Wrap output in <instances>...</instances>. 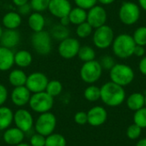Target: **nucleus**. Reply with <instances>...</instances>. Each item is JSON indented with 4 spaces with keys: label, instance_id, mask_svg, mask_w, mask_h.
Segmentation results:
<instances>
[{
    "label": "nucleus",
    "instance_id": "nucleus-1",
    "mask_svg": "<svg viewBox=\"0 0 146 146\" xmlns=\"http://www.w3.org/2000/svg\"><path fill=\"white\" fill-rule=\"evenodd\" d=\"M100 99L110 107L120 106L126 99V92L123 86L112 81L106 82L100 87Z\"/></svg>",
    "mask_w": 146,
    "mask_h": 146
},
{
    "label": "nucleus",
    "instance_id": "nucleus-2",
    "mask_svg": "<svg viewBox=\"0 0 146 146\" xmlns=\"http://www.w3.org/2000/svg\"><path fill=\"white\" fill-rule=\"evenodd\" d=\"M135 46L133 36L128 33L119 34L114 38L111 45L115 56L121 59H127L133 56Z\"/></svg>",
    "mask_w": 146,
    "mask_h": 146
},
{
    "label": "nucleus",
    "instance_id": "nucleus-3",
    "mask_svg": "<svg viewBox=\"0 0 146 146\" xmlns=\"http://www.w3.org/2000/svg\"><path fill=\"white\" fill-rule=\"evenodd\" d=\"M134 77L133 69L129 65L124 63H115L110 70V81L123 87L130 85L133 81Z\"/></svg>",
    "mask_w": 146,
    "mask_h": 146
},
{
    "label": "nucleus",
    "instance_id": "nucleus-4",
    "mask_svg": "<svg viewBox=\"0 0 146 146\" xmlns=\"http://www.w3.org/2000/svg\"><path fill=\"white\" fill-rule=\"evenodd\" d=\"M31 44L33 50L40 56H47L52 50V38L49 32L40 31L31 36Z\"/></svg>",
    "mask_w": 146,
    "mask_h": 146
},
{
    "label": "nucleus",
    "instance_id": "nucleus-5",
    "mask_svg": "<svg viewBox=\"0 0 146 146\" xmlns=\"http://www.w3.org/2000/svg\"><path fill=\"white\" fill-rule=\"evenodd\" d=\"M140 7L133 2H124L119 9V19L121 23L132 26L137 23L140 18Z\"/></svg>",
    "mask_w": 146,
    "mask_h": 146
},
{
    "label": "nucleus",
    "instance_id": "nucleus-6",
    "mask_svg": "<svg viewBox=\"0 0 146 146\" xmlns=\"http://www.w3.org/2000/svg\"><path fill=\"white\" fill-rule=\"evenodd\" d=\"M32 110L36 113H45L49 112L54 105V98L49 95L45 91L31 95L28 103Z\"/></svg>",
    "mask_w": 146,
    "mask_h": 146
},
{
    "label": "nucleus",
    "instance_id": "nucleus-7",
    "mask_svg": "<svg viewBox=\"0 0 146 146\" xmlns=\"http://www.w3.org/2000/svg\"><path fill=\"white\" fill-rule=\"evenodd\" d=\"M115 38V33L111 27L104 25L95 29L92 34V41L95 47L100 50H105L112 45Z\"/></svg>",
    "mask_w": 146,
    "mask_h": 146
},
{
    "label": "nucleus",
    "instance_id": "nucleus-8",
    "mask_svg": "<svg viewBox=\"0 0 146 146\" xmlns=\"http://www.w3.org/2000/svg\"><path fill=\"white\" fill-rule=\"evenodd\" d=\"M103 68L97 60L84 62L80 70V76L81 80L87 84H94L102 76Z\"/></svg>",
    "mask_w": 146,
    "mask_h": 146
},
{
    "label": "nucleus",
    "instance_id": "nucleus-9",
    "mask_svg": "<svg viewBox=\"0 0 146 146\" xmlns=\"http://www.w3.org/2000/svg\"><path fill=\"white\" fill-rule=\"evenodd\" d=\"M56 126V117L54 114L49 111L39 115V116L35 121L34 128L37 133L47 137L54 133Z\"/></svg>",
    "mask_w": 146,
    "mask_h": 146
},
{
    "label": "nucleus",
    "instance_id": "nucleus-10",
    "mask_svg": "<svg viewBox=\"0 0 146 146\" xmlns=\"http://www.w3.org/2000/svg\"><path fill=\"white\" fill-rule=\"evenodd\" d=\"M80 46V43L77 38L68 37L60 41L57 47V52L61 57L69 60L77 56Z\"/></svg>",
    "mask_w": 146,
    "mask_h": 146
},
{
    "label": "nucleus",
    "instance_id": "nucleus-11",
    "mask_svg": "<svg viewBox=\"0 0 146 146\" xmlns=\"http://www.w3.org/2000/svg\"><path fill=\"white\" fill-rule=\"evenodd\" d=\"M49 82L48 77L41 72H34L27 75L26 87L31 92V93H37L44 92Z\"/></svg>",
    "mask_w": 146,
    "mask_h": 146
},
{
    "label": "nucleus",
    "instance_id": "nucleus-12",
    "mask_svg": "<svg viewBox=\"0 0 146 146\" xmlns=\"http://www.w3.org/2000/svg\"><path fill=\"white\" fill-rule=\"evenodd\" d=\"M13 122L15 127L21 129L23 133H28L34 124L32 114L25 109H20L14 113Z\"/></svg>",
    "mask_w": 146,
    "mask_h": 146
},
{
    "label": "nucleus",
    "instance_id": "nucleus-13",
    "mask_svg": "<svg viewBox=\"0 0 146 146\" xmlns=\"http://www.w3.org/2000/svg\"><path fill=\"white\" fill-rule=\"evenodd\" d=\"M107 17L106 9L100 5H95L87 11L86 21L93 27V29H96L106 24Z\"/></svg>",
    "mask_w": 146,
    "mask_h": 146
},
{
    "label": "nucleus",
    "instance_id": "nucleus-14",
    "mask_svg": "<svg viewBox=\"0 0 146 146\" xmlns=\"http://www.w3.org/2000/svg\"><path fill=\"white\" fill-rule=\"evenodd\" d=\"M71 9L72 5L69 0H50L48 6L49 12L58 19L68 15Z\"/></svg>",
    "mask_w": 146,
    "mask_h": 146
},
{
    "label": "nucleus",
    "instance_id": "nucleus-15",
    "mask_svg": "<svg viewBox=\"0 0 146 146\" xmlns=\"http://www.w3.org/2000/svg\"><path fill=\"white\" fill-rule=\"evenodd\" d=\"M87 113V123L92 127H99L107 121L108 114L106 110L101 106H95L89 110Z\"/></svg>",
    "mask_w": 146,
    "mask_h": 146
},
{
    "label": "nucleus",
    "instance_id": "nucleus-16",
    "mask_svg": "<svg viewBox=\"0 0 146 146\" xmlns=\"http://www.w3.org/2000/svg\"><path fill=\"white\" fill-rule=\"evenodd\" d=\"M30 98L31 92L26 87V86L14 87L10 93L11 102L17 107H22L27 105L29 103Z\"/></svg>",
    "mask_w": 146,
    "mask_h": 146
},
{
    "label": "nucleus",
    "instance_id": "nucleus-17",
    "mask_svg": "<svg viewBox=\"0 0 146 146\" xmlns=\"http://www.w3.org/2000/svg\"><path fill=\"white\" fill-rule=\"evenodd\" d=\"M21 42V34L17 29H6L0 38L1 45L9 49L16 47Z\"/></svg>",
    "mask_w": 146,
    "mask_h": 146
},
{
    "label": "nucleus",
    "instance_id": "nucleus-18",
    "mask_svg": "<svg viewBox=\"0 0 146 146\" xmlns=\"http://www.w3.org/2000/svg\"><path fill=\"white\" fill-rule=\"evenodd\" d=\"M25 138V133H23L18 127H9L7 128L3 134V141L9 145H17L23 142Z\"/></svg>",
    "mask_w": 146,
    "mask_h": 146
},
{
    "label": "nucleus",
    "instance_id": "nucleus-19",
    "mask_svg": "<svg viewBox=\"0 0 146 146\" xmlns=\"http://www.w3.org/2000/svg\"><path fill=\"white\" fill-rule=\"evenodd\" d=\"M14 56L15 53L11 49L0 46V71L5 72L8 70H10L14 64Z\"/></svg>",
    "mask_w": 146,
    "mask_h": 146
},
{
    "label": "nucleus",
    "instance_id": "nucleus-20",
    "mask_svg": "<svg viewBox=\"0 0 146 146\" xmlns=\"http://www.w3.org/2000/svg\"><path fill=\"white\" fill-rule=\"evenodd\" d=\"M22 22L21 15L18 12H7L2 19L3 26L6 29H17Z\"/></svg>",
    "mask_w": 146,
    "mask_h": 146
},
{
    "label": "nucleus",
    "instance_id": "nucleus-21",
    "mask_svg": "<svg viewBox=\"0 0 146 146\" xmlns=\"http://www.w3.org/2000/svg\"><path fill=\"white\" fill-rule=\"evenodd\" d=\"M27 23L30 29L33 33H37L44 30L45 27V19L40 12L33 11L28 15Z\"/></svg>",
    "mask_w": 146,
    "mask_h": 146
},
{
    "label": "nucleus",
    "instance_id": "nucleus-22",
    "mask_svg": "<svg viewBox=\"0 0 146 146\" xmlns=\"http://www.w3.org/2000/svg\"><path fill=\"white\" fill-rule=\"evenodd\" d=\"M14 61L17 67L21 68H27L33 62V55L27 50H20L15 53Z\"/></svg>",
    "mask_w": 146,
    "mask_h": 146
},
{
    "label": "nucleus",
    "instance_id": "nucleus-23",
    "mask_svg": "<svg viewBox=\"0 0 146 146\" xmlns=\"http://www.w3.org/2000/svg\"><path fill=\"white\" fill-rule=\"evenodd\" d=\"M9 84L14 86V87H18V86H23L26 85L27 75L26 73L20 68H15L10 71L9 74Z\"/></svg>",
    "mask_w": 146,
    "mask_h": 146
},
{
    "label": "nucleus",
    "instance_id": "nucleus-24",
    "mask_svg": "<svg viewBox=\"0 0 146 146\" xmlns=\"http://www.w3.org/2000/svg\"><path fill=\"white\" fill-rule=\"evenodd\" d=\"M127 105L129 110L133 111H137L145 106V95L140 92L132 93L127 98Z\"/></svg>",
    "mask_w": 146,
    "mask_h": 146
},
{
    "label": "nucleus",
    "instance_id": "nucleus-25",
    "mask_svg": "<svg viewBox=\"0 0 146 146\" xmlns=\"http://www.w3.org/2000/svg\"><path fill=\"white\" fill-rule=\"evenodd\" d=\"M14 121V113L11 109L0 106V131L6 130L10 127Z\"/></svg>",
    "mask_w": 146,
    "mask_h": 146
},
{
    "label": "nucleus",
    "instance_id": "nucleus-26",
    "mask_svg": "<svg viewBox=\"0 0 146 146\" xmlns=\"http://www.w3.org/2000/svg\"><path fill=\"white\" fill-rule=\"evenodd\" d=\"M68 18L70 21V24L73 25H80L85 21H86L87 18V11L86 9H83L80 7L72 8L68 14Z\"/></svg>",
    "mask_w": 146,
    "mask_h": 146
},
{
    "label": "nucleus",
    "instance_id": "nucleus-27",
    "mask_svg": "<svg viewBox=\"0 0 146 146\" xmlns=\"http://www.w3.org/2000/svg\"><path fill=\"white\" fill-rule=\"evenodd\" d=\"M50 34L52 38L57 41H62L69 37L70 31L68 27H65V26L61 25L60 23H57L51 27Z\"/></svg>",
    "mask_w": 146,
    "mask_h": 146
},
{
    "label": "nucleus",
    "instance_id": "nucleus-28",
    "mask_svg": "<svg viewBox=\"0 0 146 146\" xmlns=\"http://www.w3.org/2000/svg\"><path fill=\"white\" fill-rule=\"evenodd\" d=\"M77 56L79 57V59L80 61H82L84 62H86L95 60L96 52H95L94 49L92 46H90V45H83V46H80Z\"/></svg>",
    "mask_w": 146,
    "mask_h": 146
},
{
    "label": "nucleus",
    "instance_id": "nucleus-29",
    "mask_svg": "<svg viewBox=\"0 0 146 146\" xmlns=\"http://www.w3.org/2000/svg\"><path fill=\"white\" fill-rule=\"evenodd\" d=\"M67 141L64 136L60 133H51L45 137V145L44 146H66Z\"/></svg>",
    "mask_w": 146,
    "mask_h": 146
},
{
    "label": "nucleus",
    "instance_id": "nucleus-30",
    "mask_svg": "<svg viewBox=\"0 0 146 146\" xmlns=\"http://www.w3.org/2000/svg\"><path fill=\"white\" fill-rule=\"evenodd\" d=\"M100 88L97 86L91 85L84 91V97L89 102H96L100 99Z\"/></svg>",
    "mask_w": 146,
    "mask_h": 146
},
{
    "label": "nucleus",
    "instance_id": "nucleus-31",
    "mask_svg": "<svg viewBox=\"0 0 146 146\" xmlns=\"http://www.w3.org/2000/svg\"><path fill=\"white\" fill-rule=\"evenodd\" d=\"M45 92L53 98L57 97L62 92V84L57 80H49L46 89H45Z\"/></svg>",
    "mask_w": 146,
    "mask_h": 146
},
{
    "label": "nucleus",
    "instance_id": "nucleus-32",
    "mask_svg": "<svg viewBox=\"0 0 146 146\" xmlns=\"http://www.w3.org/2000/svg\"><path fill=\"white\" fill-rule=\"evenodd\" d=\"M92 32H93V27L87 21H85L78 25L75 30L76 35L80 38H88L89 36L92 34Z\"/></svg>",
    "mask_w": 146,
    "mask_h": 146
},
{
    "label": "nucleus",
    "instance_id": "nucleus-33",
    "mask_svg": "<svg viewBox=\"0 0 146 146\" xmlns=\"http://www.w3.org/2000/svg\"><path fill=\"white\" fill-rule=\"evenodd\" d=\"M133 38V40L137 45H142L145 46L146 45V27L142 26L138 27L133 34L132 35Z\"/></svg>",
    "mask_w": 146,
    "mask_h": 146
},
{
    "label": "nucleus",
    "instance_id": "nucleus-34",
    "mask_svg": "<svg viewBox=\"0 0 146 146\" xmlns=\"http://www.w3.org/2000/svg\"><path fill=\"white\" fill-rule=\"evenodd\" d=\"M133 121L136 125L140 128H146V107L135 111L133 115Z\"/></svg>",
    "mask_w": 146,
    "mask_h": 146
},
{
    "label": "nucleus",
    "instance_id": "nucleus-35",
    "mask_svg": "<svg viewBox=\"0 0 146 146\" xmlns=\"http://www.w3.org/2000/svg\"><path fill=\"white\" fill-rule=\"evenodd\" d=\"M50 0H30L29 3L32 7L33 11L35 12H43L48 9V6Z\"/></svg>",
    "mask_w": 146,
    "mask_h": 146
},
{
    "label": "nucleus",
    "instance_id": "nucleus-36",
    "mask_svg": "<svg viewBox=\"0 0 146 146\" xmlns=\"http://www.w3.org/2000/svg\"><path fill=\"white\" fill-rule=\"evenodd\" d=\"M141 132H142V128H140L138 125H136L135 123L130 125L127 129V136L128 139H132V140H135L138 139L140 135H141Z\"/></svg>",
    "mask_w": 146,
    "mask_h": 146
},
{
    "label": "nucleus",
    "instance_id": "nucleus-37",
    "mask_svg": "<svg viewBox=\"0 0 146 146\" xmlns=\"http://www.w3.org/2000/svg\"><path fill=\"white\" fill-rule=\"evenodd\" d=\"M103 70L104 69H106V70H110L115 64V59L110 56V55H105L104 56L101 57L100 61H98Z\"/></svg>",
    "mask_w": 146,
    "mask_h": 146
},
{
    "label": "nucleus",
    "instance_id": "nucleus-38",
    "mask_svg": "<svg viewBox=\"0 0 146 146\" xmlns=\"http://www.w3.org/2000/svg\"><path fill=\"white\" fill-rule=\"evenodd\" d=\"M77 7H80L83 9L89 10L95 5H97L98 0H74Z\"/></svg>",
    "mask_w": 146,
    "mask_h": 146
},
{
    "label": "nucleus",
    "instance_id": "nucleus-39",
    "mask_svg": "<svg viewBox=\"0 0 146 146\" xmlns=\"http://www.w3.org/2000/svg\"><path fill=\"white\" fill-rule=\"evenodd\" d=\"M30 145L44 146L45 145V137L36 133L30 139Z\"/></svg>",
    "mask_w": 146,
    "mask_h": 146
},
{
    "label": "nucleus",
    "instance_id": "nucleus-40",
    "mask_svg": "<svg viewBox=\"0 0 146 146\" xmlns=\"http://www.w3.org/2000/svg\"><path fill=\"white\" fill-rule=\"evenodd\" d=\"M74 119L78 125H85L87 123V113L84 111H79L74 115Z\"/></svg>",
    "mask_w": 146,
    "mask_h": 146
},
{
    "label": "nucleus",
    "instance_id": "nucleus-41",
    "mask_svg": "<svg viewBox=\"0 0 146 146\" xmlns=\"http://www.w3.org/2000/svg\"><path fill=\"white\" fill-rule=\"evenodd\" d=\"M33 9H32V7L30 5L29 3L24 4V5H21L20 7H17V12L22 16V15H29L31 13H32Z\"/></svg>",
    "mask_w": 146,
    "mask_h": 146
},
{
    "label": "nucleus",
    "instance_id": "nucleus-42",
    "mask_svg": "<svg viewBox=\"0 0 146 146\" xmlns=\"http://www.w3.org/2000/svg\"><path fill=\"white\" fill-rule=\"evenodd\" d=\"M8 96L9 94L7 88L3 84H0V106H3V104L7 101Z\"/></svg>",
    "mask_w": 146,
    "mask_h": 146
},
{
    "label": "nucleus",
    "instance_id": "nucleus-43",
    "mask_svg": "<svg viewBox=\"0 0 146 146\" xmlns=\"http://www.w3.org/2000/svg\"><path fill=\"white\" fill-rule=\"evenodd\" d=\"M133 56L137 57H144L145 56V46L142 45H137L135 46L134 51H133Z\"/></svg>",
    "mask_w": 146,
    "mask_h": 146
},
{
    "label": "nucleus",
    "instance_id": "nucleus-44",
    "mask_svg": "<svg viewBox=\"0 0 146 146\" xmlns=\"http://www.w3.org/2000/svg\"><path fill=\"white\" fill-rule=\"evenodd\" d=\"M139 69L143 75L146 76V56L141 58V60L139 63Z\"/></svg>",
    "mask_w": 146,
    "mask_h": 146
},
{
    "label": "nucleus",
    "instance_id": "nucleus-45",
    "mask_svg": "<svg viewBox=\"0 0 146 146\" xmlns=\"http://www.w3.org/2000/svg\"><path fill=\"white\" fill-rule=\"evenodd\" d=\"M59 20H60L59 23H60L61 25H62V26L68 27V25L70 24V21H69L68 15H67V16H63V17L60 18Z\"/></svg>",
    "mask_w": 146,
    "mask_h": 146
},
{
    "label": "nucleus",
    "instance_id": "nucleus-46",
    "mask_svg": "<svg viewBox=\"0 0 146 146\" xmlns=\"http://www.w3.org/2000/svg\"><path fill=\"white\" fill-rule=\"evenodd\" d=\"M30 0H12L13 3L16 6V7H20L21 5H24L27 3H29Z\"/></svg>",
    "mask_w": 146,
    "mask_h": 146
},
{
    "label": "nucleus",
    "instance_id": "nucleus-47",
    "mask_svg": "<svg viewBox=\"0 0 146 146\" xmlns=\"http://www.w3.org/2000/svg\"><path fill=\"white\" fill-rule=\"evenodd\" d=\"M115 1V0H98V2H99L103 5H110L111 3H113Z\"/></svg>",
    "mask_w": 146,
    "mask_h": 146
},
{
    "label": "nucleus",
    "instance_id": "nucleus-48",
    "mask_svg": "<svg viewBox=\"0 0 146 146\" xmlns=\"http://www.w3.org/2000/svg\"><path fill=\"white\" fill-rule=\"evenodd\" d=\"M139 1V6L140 9L146 11V0H138Z\"/></svg>",
    "mask_w": 146,
    "mask_h": 146
},
{
    "label": "nucleus",
    "instance_id": "nucleus-49",
    "mask_svg": "<svg viewBox=\"0 0 146 146\" xmlns=\"http://www.w3.org/2000/svg\"><path fill=\"white\" fill-rule=\"evenodd\" d=\"M136 146H146V138L139 140L136 144Z\"/></svg>",
    "mask_w": 146,
    "mask_h": 146
},
{
    "label": "nucleus",
    "instance_id": "nucleus-50",
    "mask_svg": "<svg viewBox=\"0 0 146 146\" xmlns=\"http://www.w3.org/2000/svg\"><path fill=\"white\" fill-rule=\"evenodd\" d=\"M15 146H31L30 145H28V144H26V143H21V144H19V145H17Z\"/></svg>",
    "mask_w": 146,
    "mask_h": 146
},
{
    "label": "nucleus",
    "instance_id": "nucleus-51",
    "mask_svg": "<svg viewBox=\"0 0 146 146\" xmlns=\"http://www.w3.org/2000/svg\"><path fill=\"white\" fill-rule=\"evenodd\" d=\"M3 27H2V26L0 25V38H1L2 35H3Z\"/></svg>",
    "mask_w": 146,
    "mask_h": 146
},
{
    "label": "nucleus",
    "instance_id": "nucleus-52",
    "mask_svg": "<svg viewBox=\"0 0 146 146\" xmlns=\"http://www.w3.org/2000/svg\"><path fill=\"white\" fill-rule=\"evenodd\" d=\"M145 107H146V95L145 96Z\"/></svg>",
    "mask_w": 146,
    "mask_h": 146
}]
</instances>
